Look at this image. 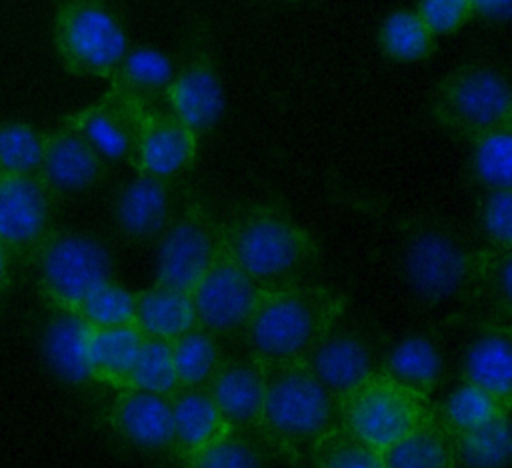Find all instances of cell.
Segmentation results:
<instances>
[{"instance_id":"6da1fadb","label":"cell","mask_w":512,"mask_h":468,"mask_svg":"<svg viewBox=\"0 0 512 468\" xmlns=\"http://www.w3.org/2000/svg\"><path fill=\"white\" fill-rule=\"evenodd\" d=\"M222 244L262 290L304 284L320 262L316 238L272 202L248 204L226 216Z\"/></svg>"},{"instance_id":"7a4b0ae2","label":"cell","mask_w":512,"mask_h":468,"mask_svg":"<svg viewBox=\"0 0 512 468\" xmlns=\"http://www.w3.org/2000/svg\"><path fill=\"white\" fill-rule=\"evenodd\" d=\"M396 224L400 268L410 292L426 306L452 308L448 318L470 316L478 244L452 222L430 214L402 216Z\"/></svg>"},{"instance_id":"3957f363","label":"cell","mask_w":512,"mask_h":468,"mask_svg":"<svg viewBox=\"0 0 512 468\" xmlns=\"http://www.w3.org/2000/svg\"><path fill=\"white\" fill-rule=\"evenodd\" d=\"M262 434L272 454L308 468L318 442L342 424L338 398L304 362H262Z\"/></svg>"},{"instance_id":"277c9868","label":"cell","mask_w":512,"mask_h":468,"mask_svg":"<svg viewBox=\"0 0 512 468\" xmlns=\"http://www.w3.org/2000/svg\"><path fill=\"white\" fill-rule=\"evenodd\" d=\"M346 312V296L324 284L264 290L242 344L260 362H304Z\"/></svg>"},{"instance_id":"5b68a950","label":"cell","mask_w":512,"mask_h":468,"mask_svg":"<svg viewBox=\"0 0 512 468\" xmlns=\"http://www.w3.org/2000/svg\"><path fill=\"white\" fill-rule=\"evenodd\" d=\"M430 114L444 132L468 142L492 130L512 128L510 80L496 66H460L434 90Z\"/></svg>"},{"instance_id":"8992f818","label":"cell","mask_w":512,"mask_h":468,"mask_svg":"<svg viewBox=\"0 0 512 468\" xmlns=\"http://www.w3.org/2000/svg\"><path fill=\"white\" fill-rule=\"evenodd\" d=\"M50 310H72L102 284L114 280V256L96 236L54 230L30 262Z\"/></svg>"},{"instance_id":"52a82bcc","label":"cell","mask_w":512,"mask_h":468,"mask_svg":"<svg viewBox=\"0 0 512 468\" xmlns=\"http://www.w3.org/2000/svg\"><path fill=\"white\" fill-rule=\"evenodd\" d=\"M52 38L68 72L106 80L130 48L124 24L106 0H62L54 14Z\"/></svg>"},{"instance_id":"ba28073f","label":"cell","mask_w":512,"mask_h":468,"mask_svg":"<svg viewBox=\"0 0 512 468\" xmlns=\"http://www.w3.org/2000/svg\"><path fill=\"white\" fill-rule=\"evenodd\" d=\"M432 402L374 372L338 398L342 426L378 450L412 432L430 412Z\"/></svg>"},{"instance_id":"9c48e42d","label":"cell","mask_w":512,"mask_h":468,"mask_svg":"<svg viewBox=\"0 0 512 468\" xmlns=\"http://www.w3.org/2000/svg\"><path fill=\"white\" fill-rule=\"evenodd\" d=\"M156 244L154 282L190 292L222 246V220L202 198H188Z\"/></svg>"},{"instance_id":"30bf717a","label":"cell","mask_w":512,"mask_h":468,"mask_svg":"<svg viewBox=\"0 0 512 468\" xmlns=\"http://www.w3.org/2000/svg\"><path fill=\"white\" fill-rule=\"evenodd\" d=\"M264 290L234 262L224 244L190 290L196 326L222 342L244 338L250 316Z\"/></svg>"},{"instance_id":"8fae6325","label":"cell","mask_w":512,"mask_h":468,"mask_svg":"<svg viewBox=\"0 0 512 468\" xmlns=\"http://www.w3.org/2000/svg\"><path fill=\"white\" fill-rule=\"evenodd\" d=\"M110 92L120 98L132 120L134 146L128 162L136 174L178 178L192 166L200 136L168 110H158L156 106L142 104L114 90Z\"/></svg>"},{"instance_id":"7c38bea8","label":"cell","mask_w":512,"mask_h":468,"mask_svg":"<svg viewBox=\"0 0 512 468\" xmlns=\"http://www.w3.org/2000/svg\"><path fill=\"white\" fill-rule=\"evenodd\" d=\"M60 198L38 176L0 174V244L12 260L32 262L56 230Z\"/></svg>"},{"instance_id":"4fadbf2b","label":"cell","mask_w":512,"mask_h":468,"mask_svg":"<svg viewBox=\"0 0 512 468\" xmlns=\"http://www.w3.org/2000/svg\"><path fill=\"white\" fill-rule=\"evenodd\" d=\"M384 336L366 324L346 320V312L332 324L318 346L304 360L314 378L336 398L366 376L380 372Z\"/></svg>"},{"instance_id":"5bb4252c","label":"cell","mask_w":512,"mask_h":468,"mask_svg":"<svg viewBox=\"0 0 512 468\" xmlns=\"http://www.w3.org/2000/svg\"><path fill=\"white\" fill-rule=\"evenodd\" d=\"M458 332V378L512 404V324L476 316L446 320Z\"/></svg>"},{"instance_id":"9a60e30c","label":"cell","mask_w":512,"mask_h":468,"mask_svg":"<svg viewBox=\"0 0 512 468\" xmlns=\"http://www.w3.org/2000/svg\"><path fill=\"white\" fill-rule=\"evenodd\" d=\"M186 200L176 178H156L134 172L112 196L110 210L114 228L132 244L158 242Z\"/></svg>"},{"instance_id":"2e32d148","label":"cell","mask_w":512,"mask_h":468,"mask_svg":"<svg viewBox=\"0 0 512 468\" xmlns=\"http://www.w3.org/2000/svg\"><path fill=\"white\" fill-rule=\"evenodd\" d=\"M168 112L186 124L196 136L210 132L226 106L224 86L206 42L188 46L184 60L176 66L174 78L164 94Z\"/></svg>"},{"instance_id":"e0dca14e","label":"cell","mask_w":512,"mask_h":468,"mask_svg":"<svg viewBox=\"0 0 512 468\" xmlns=\"http://www.w3.org/2000/svg\"><path fill=\"white\" fill-rule=\"evenodd\" d=\"M104 422L114 440L128 452L172 460V416L168 396L122 388L116 390Z\"/></svg>"},{"instance_id":"ac0fdd59","label":"cell","mask_w":512,"mask_h":468,"mask_svg":"<svg viewBox=\"0 0 512 468\" xmlns=\"http://www.w3.org/2000/svg\"><path fill=\"white\" fill-rule=\"evenodd\" d=\"M208 392L230 430L266 444L262 434L264 370L258 358L246 350L244 354H226L208 384Z\"/></svg>"},{"instance_id":"d6986e66","label":"cell","mask_w":512,"mask_h":468,"mask_svg":"<svg viewBox=\"0 0 512 468\" xmlns=\"http://www.w3.org/2000/svg\"><path fill=\"white\" fill-rule=\"evenodd\" d=\"M106 176L108 162L72 128L60 122V126L42 132L38 178L60 200L96 188Z\"/></svg>"},{"instance_id":"ffe728a7","label":"cell","mask_w":512,"mask_h":468,"mask_svg":"<svg viewBox=\"0 0 512 468\" xmlns=\"http://www.w3.org/2000/svg\"><path fill=\"white\" fill-rule=\"evenodd\" d=\"M380 372L410 392L432 400L446 376V350L440 334L420 330L394 340L384 338Z\"/></svg>"},{"instance_id":"44dd1931","label":"cell","mask_w":512,"mask_h":468,"mask_svg":"<svg viewBox=\"0 0 512 468\" xmlns=\"http://www.w3.org/2000/svg\"><path fill=\"white\" fill-rule=\"evenodd\" d=\"M172 416V460L180 462L186 456L210 446L230 432L220 410L216 408L208 388L178 386L170 396Z\"/></svg>"},{"instance_id":"7402d4cb","label":"cell","mask_w":512,"mask_h":468,"mask_svg":"<svg viewBox=\"0 0 512 468\" xmlns=\"http://www.w3.org/2000/svg\"><path fill=\"white\" fill-rule=\"evenodd\" d=\"M62 124L80 134L106 162L130 160L134 146L132 120L120 98L110 90L98 102L64 116Z\"/></svg>"},{"instance_id":"603a6c76","label":"cell","mask_w":512,"mask_h":468,"mask_svg":"<svg viewBox=\"0 0 512 468\" xmlns=\"http://www.w3.org/2000/svg\"><path fill=\"white\" fill-rule=\"evenodd\" d=\"M88 322L72 310H52L48 318L40 346L48 368L68 384H88Z\"/></svg>"},{"instance_id":"cb8c5ba5","label":"cell","mask_w":512,"mask_h":468,"mask_svg":"<svg viewBox=\"0 0 512 468\" xmlns=\"http://www.w3.org/2000/svg\"><path fill=\"white\" fill-rule=\"evenodd\" d=\"M384 468H458L456 436L434 410L404 438L380 450Z\"/></svg>"},{"instance_id":"d4e9b609","label":"cell","mask_w":512,"mask_h":468,"mask_svg":"<svg viewBox=\"0 0 512 468\" xmlns=\"http://www.w3.org/2000/svg\"><path fill=\"white\" fill-rule=\"evenodd\" d=\"M470 316L512 324V250L478 246Z\"/></svg>"},{"instance_id":"484cf974","label":"cell","mask_w":512,"mask_h":468,"mask_svg":"<svg viewBox=\"0 0 512 468\" xmlns=\"http://www.w3.org/2000/svg\"><path fill=\"white\" fill-rule=\"evenodd\" d=\"M134 326L146 338L172 342L196 326L190 292L154 282L134 292Z\"/></svg>"},{"instance_id":"4316f807","label":"cell","mask_w":512,"mask_h":468,"mask_svg":"<svg viewBox=\"0 0 512 468\" xmlns=\"http://www.w3.org/2000/svg\"><path fill=\"white\" fill-rule=\"evenodd\" d=\"M174 72L176 64L166 52L152 46H130L108 78V88L142 104L156 106L158 100H164Z\"/></svg>"},{"instance_id":"83f0119b","label":"cell","mask_w":512,"mask_h":468,"mask_svg":"<svg viewBox=\"0 0 512 468\" xmlns=\"http://www.w3.org/2000/svg\"><path fill=\"white\" fill-rule=\"evenodd\" d=\"M142 338L136 326L92 328L88 338L90 380L114 390L128 388Z\"/></svg>"},{"instance_id":"f1b7e54d","label":"cell","mask_w":512,"mask_h":468,"mask_svg":"<svg viewBox=\"0 0 512 468\" xmlns=\"http://www.w3.org/2000/svg\"><path fill=\"white\" fill-rule=\"evenodd\" d=\"M178 386L208 388L226 358L224 342L212 332L194 326L170 342Z\"/></svg>"},{"instance_id":"f546056e","label":"cell","mask_w":512,"mask_h":468,"mask_svg":"<svg viewBox=\"0 0 512 468\" xmlns=\"http://www.w3.org/2000/svg\"><path fill=\"white\" fill-rule=\"evenodd\" d=\"M510 408L512 404H506L468 382H458L440 402H434L438 418L454 436L476 430L498 414L510 412Z\"/></svg>"},{"instance_id":"4dcf8cb0","label":"cell","mask_w":512,"mask_h":468,"mask_svg":"<svg viewBox=\"0 0 512 468\" xmlns=\"http://www.w3.org/2000/svg\"><path fill=\"white\" fill-rule=\"evenodd\" d=\"M456 462L458 468H510V412L498 414L488 424L456 436Z\"/></svg>"},{"instance_id":"1f68e13d","label":"cell","mask_w":512,"mask_h":468,"mask_svg":"<svg viewBox=\"0 0 512 468\" xmlns=\"http://www.w3.org/2000/svg\"><path fill=\"white\" fill-rule=\"evenodd\" d=\"M272 450L258 438L226 432L210 446L186 456L178 468H270Z\"/></svg>"},{"instance_id":"d6a6232c","label":"cell","mask_w":512,"mask_h":468,"mask_svg":"<svg viewBox=\"0 0 512 468\" xmlns=\"http://www.w3.org/2000/svg\"><path fill=\"white\" fill-rule=\"evenodd\" d=\"M436 36L426 28L416 10H394L378 30L382 52L398 62H418L434 52Z\"/></svg>"},{"instance_id":"836d02e7","label":"cell","mask_w":512,"mask_h":468,"mask_svg":"<svg viewBox=\"0 0 512 468\" xmlns=\"http://www.w3.org/2000/svg\"><path fill=\"white\" fill-rule=\"evenodd\" d=\"M470 174L482 190L512 188V128L486 132L470 142Z\"/></svg>"},{"instance_id":"e575fe53","label":"cell","mask_w":512,"mask_h":468,"mask_svg":"<svg viewBox=\"0 0 512 468\" xmlns=\"http://www.w3.org/2000/svg\"><path fill=\"white\" fill-rule=\"evenodd\" d=\"M308 468H384L380 450L346 426L328 432L314 448Z\"/></svg>"},{"instance_id":"d590c367","label":"cell","mask_w":512,"mask_h":468,"mask_svg":"<svg viewBox=\"0 0 512 468\" xmlns=\"http://www.w3.org/2000/svg\"><path fill=\"white\" fill-rule=\"evenodd\" d=\"M42 160V132L32 124L0 122V174L38 176Z\"/></svg>"},{"instance_id":"8d00e7d4","label":"cell","mask_w":512,"mask_h":468,"mask_svg":"<svg viewBox=\"0 0 512 468\" xmlns=\"http://www.w3.org/2000/svg\"><path fill=\"white\" fill-rule=\"evenodd\" d=\"M128 388H138L162 396H170L178 388L170 342L146 336L142 338Z\"/></svg>"},{"instance_id":"74e56055","label":"cell","mask_w":512,"mask_h":468,"mask_svg":"<svg viewBox=\"0 0 512 468\" xmlns=\"http://www.w3.org/2000/svg\"><path fill=\"white\" fill-rule=\"evenodd\" d=\"M134 292L116 280L96 288L80 306L78 314L90 328L134 326Z\"/></svg>"},{"instance_id":"f35d334b","label":"cell","mask_w":512,"mask_h":468,"mask_svg":"<svg viewBox=\"0 0 512 468\" xmlns=\"http://www.w3.org/2000/svg\"><path fill=\"white\" fill-rule=\"evenodd\" d=\"M476 216L486 244L512 250V188L482 190Z\"/></svg>"},{"instance_id":"ab89813d","label":"cell","mask_w":512,"mask_h":468,"mask_svg":"<svg viewBox=\"0 0 512 468\" xmlns=\"http://www.w3.org/2000/svg\"><path fill=\"white\" fill-rule=\"evenodd\" d=\"M416 14L436 36L460 30L476 12L468 0H420Z\"/></svg>"},{"instance_id":"60d3db41","label":"cell","mask_w":512,"mask_h":468,"mask_svg":"<svg viewBox=\"0 0 512 468\" xmlns=\"http://www.w3.org/2000/svg\"><path fill=\"white\" fill-rule=\"evenodd\" d=\"M474 8V12H480L488 18H498L504 20L510 14L512 0H468Z\"/></svg>"},{"instance_id":"b9f144b4","label":"cell","mask_w":512,"mask_h":468,"mask_svg":"<svg viewBox=\"0 0 512 468\" xmlns=\"http://www.w3.org/2000/svg\"><path fill=\"white\" fill-rule=\"evenodd\" d=\"M10 264H12V258L6 252V248L0 244V296L6 292L10 284Z\"/></svg>"}]
</instances>
